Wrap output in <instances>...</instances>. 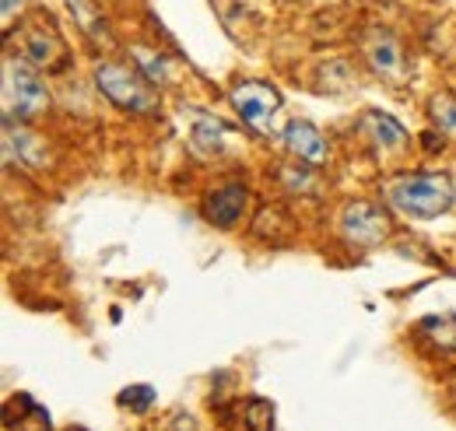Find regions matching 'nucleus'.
<instances>
[{"label": "nucleus", "instance_id": "obj_1", "mask_svg": "<svg viewBox=\"0 0 456 431\" xmlns=\"http://www.w3.org/2000/svg\"><path fill=\"white\" fill-rule=\"evenodd\" d=\"M453 183L443 172H414V175H400L387 186V200L407 217H439L453 207Z\"/></svg>", "mask_w": 456, "mask_h": 431}, {"label": "nucleus", "instance_id": "obj_2", "mask_svg": "<svg viewBox=\"0 0 456 431\" xmlns=\"http://www.w3.org/2000/svg\"><path fill=\"white\" fill-rule=\"evenodd\" d=\"M4 109H7L4 119H18V123H28L50 109V92L28 60L4 63Z\"/></svg>", "mask_w": 456, "mask_h": 431}, {"label": "nucleus", "instance_id": "obj_3", "mask_svg": "<svg viewBox=\"0 0 456 431\" xmlns=\"http://www.w3.org/2000/svg\"><path fill=\"white\" fill-rule=\"evenodd\" d=\"M148 77L123 67V63H110V60H99L95 63V88L113 102V106L126 109V112H148L151 109V92H148Z\"/></svg>", "mask_w": 456, "mask_h": 431}, {"label": "nucleus", "instance_id": "obj_4", "mask_svg": "<svg viewBox=\"0 0 456 431\" xmlns=\"http://www.w3.org/2000/svg\"><path fill=\"white\" fill-rule=\"evenodd\" d=\"M228 102L239 112V119L256 130V134H271V123L281 109V95L274 85H264V81H239L232 92H228Z\"/></svg>", "mask_w": 456, "mask_h": 431}, {"label": "nucleus", "instance_id": "obj_5", "mask_svg": "<svg viewBox=\"0 0 456 431\" xmlns=\"http://www.w3.org/2000/svg\"><path fill=\"white\" fill-rule=\"evenodd\" d=\"M341 232L351 246L369 249V246H379L387 239L390 221L383 215V207H376L369 200H354L341 211Z\"/></svg>", "mask_w": 456, "mask_h": 431}, {"label": "nucleus", "instance_id": "obj_6", "mask_svg": "<svg viewBox=\"0 0 456 431\" xmlns=\"http://www.w3.org/2000/svg\"><path fill=\"white\" fill-rule=\"evenodd\" d=\"M246 204H249V190L242 186V183H225V186H218V190H211L208 193V200H204V217L215 224V228H235L242 215H246Z\"/></svg>", "mask_w": 456, "mask_h": 431}, {"label": "nucleus", "instance_id": "obj_7", "mask_svg": "<svg viewBox=\"0 0 456 431\" xmlns=\"http://www.w3.org/2000/svg\"><path fill=\"white\" fill-rule=\"evenodd\" d=\"M281 141H285V148L298 162H305V165L327 162V141H323V134H320L313 123H305V119H291L285 126V134H281Z\"/></svg>", "mask_w": 456, "mask_h": 431}, {"label": "nucleus", "instance_id": "obj_8", "mask_svg": "<svg viewBox=\"0 0 456 431\" xmlns=\"http://www.w3.org/2000/svg\"><path fill=\"white\" fill-rule=\"evenodd\" d=\"M365 56H369V63H372V70L379 74V77H390V81H403V74H407V60H403V46H400L397 39L390 36V32H379L369 46H365Z\"/></svg>", "mask_w": 456, "mask_h": 431}, {"label": "nucleus", "instance_id": "obj_9", "mask_svg": "<svg viewBox=\"0 0 456 431\" xmlns=\"http://www.w3.org/2000/svg\"><path fill=\"white\" fill-rule=\"evenodd\" d=\"M362 126L369 130V137L383 148V151H400L403 144H407V134H403V126H400L394 116H387V112H365V119H362Z\"/></svg>", "mask_w": 456, "mask_h": 431}, {"label": "nucleus", "instance_id": "obj_10", "mask_svg": "<svg viewBox=\"0 0 456 431\" xmlns=\"http://www.w3.org/2000/svg\"><path fill=\"white\" fill-rule=\"evenodd\" d=\"M4 137H7V151H14L25 165H32V168L43 165V159H46V155H43V144H39L36 134L25 130V123L4 119Z\"/></svg>", "mask_w": 456, "mask_h": 431}, {"label": "nucleus", "instance_id": "obj_11", "mask_svg": "<svg viewBox=\"0 0 456 431\" xmlns=\"http://www.w3.org/2000/svg\"><path fill=\"white\" fill-rule=\"evenodd\" d=\"M225 137H228V130H225V123H222V119L197 112V123H193V134H190V141H193V148H197V151H204V155L222 151Z\"/></svg>", "mask_w": 456, "mask_h": 431}, {"label": "nucleus", "instance_id": "obj_12", "mask_svg": "<svg viewBox=\"0 0 456 431\" xmlns=\"http://www.w3.org/2000/svg\"><path fill=\"white\" fill-rule=\"evenodd\" d=\"M67 11L77 18V25H81V32L85 36H92V39H110V32H106V18L88 4V0H67Z\"/></svg>", "mask_w": 456, "mask_h": 431}, {"label": "nucleus", "instance_id": "obj_13", "mask_svg": "<svg viewBox=\"0 0 456 431\" xmlns=\"http://www.w3.org/2000/svg\"><path fill=\"white\" fill-rule=\"evenodd\" d=\"M421 333H425L439 351L456 354V316H428V320H421Z\"/></svg>", "mask_w": 456, "mask_h": 431}, {"label": "nucleus", "instance_id": "obj_14", "mask_svg": "<svg viewBox=\"0 0 456 431\" xmlns=\"http://www.w3.org/2000/svg\"><path fill=\"white\" fill-rule=\"evenodd\" d=\"M428 116H432V123L439 126V134L456 137V95H450V92L432 95V99H428Z\"/></svg>", "mask_w": 456, "mask_h": 431}, {"label": "nucleus", "instance_id": "obj_15", "mask_svg": "<svg viewBox=\"0 0 456 431\" xmlns=\"http://www.w3.org/2000/svg\"><path fill=\"white\" fill-rule=\"evenodd\" d=\"M246 428L249 431H274V403L264 396L246 400Z\"/></svg>", "mask_w": 456, "mask_h": 431}, {"label": "nucleus", "instance_id": "obj_16", "mask_svg": "<svg viewBox=\"0 0 456 431\" xmlns=\"http://www.w3.org/2000/svg\"><path fill=\"white\" fill-rule=\"evenodd\" d=\"M57 39L53 36H46V32H36L28 43H25V60L32 63V67H50L53 63V56H57Z\"/></svg>", "mask_w": 456, "mask_h": 431}, {"label": "nucleus", "instance_id": "obj_17", "mask_svg": "<svg viewBox=\"0 0 456 431\" xmlns=\"http://www.w3.org/2000/svg\"><path fill=\"white\" fill-rule=\"evenodd\" d=\"M151 403H155V389H151V386H126V389L119 393V407H126V411H134V414H144Z\"/></svg>", "mask_w": 456, "mask_h": 431}, {"label": "nucleus", "instance_id": "obj_18", "mask_svg": "<svg viewBox=\"0 0 456 431\" xmlns=\"http://www.w3.org/2000/svg\"><path fill=\"white\" fill-rule=\"evenodd\" d=\"M134 63L144 70V77H148L151 85H166V81H169L166 63H162V60H155V53H151V50H141V46H137V50H134Z\"/></svg>", "mask_w": 456, "mask_h": 431}, {"label": "nucleus", "instance_id": "obj_19", "mask_svg": "<svg viewBox=\"0 0 456 431\" xmlns=\"http://www.w3.org/2000/svg\"><path fill=\"white\" fill-rule=\"evenodd\" d=\"M21 4H25V0H4V21H7V18L14 14V7H21Z\"/></svg>", "mask_w": 456, "mask_h": 431}]
</instances>
